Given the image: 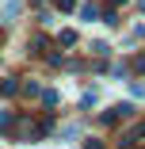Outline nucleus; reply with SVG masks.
<instances>
[{"label":"nucleus","instance_id":"nucleus-1","mask_svg":"<svg viewBox=\"0 0 145 149\" xmlns=\"http://www.w3.org/2000/svg\"><path fill=\"white\" fill-rule=\"evenodd\" d=\"M130 111H134V107H130V103H114V107H111V111H107V115H103V123H119V118H126V115H130Z\"/></svg>","mask_w":145,"mask_h":149},{"label":"nucleus","instance_id":"nucleus-2","mask_svg":"<svg viewBox=\"0 0 145 149\" xmlns=\"http://www.w3.org/2000/svg\"><path fill=\"white\" fill-rule=\"evenodd\" d=\"M12 126H15V115H12V111H0V130H4V134H8Z\"/></svg>","mask_w":145,"mask_h":149},{"label":"nucleus","instance_id":"nucleus-3","mask_svg":"<svg viewBox=\"0 0 145 149\" xmlns=\"http://www.w3.org/2000/svg\"><path fill=\"white\" fill-rule=\"evenodd\" d=\"M80 15H84V19H96L99 12H96V4H80Z\"/></svg>","mask_w":145,"mask_h":149},{"label":"nucleus","instance_id":"nucleus-4","mask_svg":"<svg viewBox=\"0 0 145 149\" xmlns=\"http://www.w3.org/2000/svg\"><path fill=\"white\" fill-rule=\"evenodd\" d=\"M38 92H42V88H38L35 80H27V84H23V96H38Z\"/></svg>","mask_w":145,"mask_h":149},{"label":"nucleus","instance_id":"nucleus-5","mask_svg":"<svg viewBox=\"0 0 145 149\" xmlns=\"http://www.w3.org/2000/svg\"><path fill=\"white\" fill-rule=\"evenodd\" d=\"M0 92H4V96H12V92H19V84H15V80H4V84H0Z\"/></svg>","mask_w":145,"mask_h":149},{"label":"nucleus","instance_id":"nucleus-6","mask_svg":"<svg viewBox=\"0 0 145 149\" xmlns=\"http://www.w3.org/2000/svg\"><path fill=\"white\" fill-rule=\"evenodd\" d=\"M76 42V31H61V46H73Z\"/></svg>","mask_w":145,"mask_h":149},{"label":"nucleus","instance_id":"nucleus-7","mask_svg":"<svg viewBox=\"0 0 145 149\" xmlns=\"http://www.w3.org/2000/svg\"><path fill=\"white\" fill-rule=\"evenodd\" d=\"M134 69H137V73L145 69V54H137V57H134Z\"/></svg>","mask_w":145,"mask_h":149},{"label":"nucleus","instance_id":"nucleus-8","mask_svg":"<svg viewBox=\"0 0 145 149\" xmlns=\"http://www.w3.org/2000/svg\"><path fill=\"white\" fill-rule=\"evenodd\" d=\"M84 149H103V145L99 141H84Z\"/></svg>","mask_w":145,"mask_h":149},{"label":"nucleus","instance_id":"nucleus-9","mask_svg":"<svg viewBox=\"0 0 145 149\" xmlns=\"http://www.w3.org/2000/svg\"><path fill=\"white\" fill-rule=\"evenodd\" d=\"M119 4H126V0H111V4H107V8H119Z\"/></svg>","mask_w":145,"mask_h":149},{"label":"nucleus","instance_id":"nucleus-10","mask_svg":"<svg viewBox=\"0 0 145 149\" xmlns=\"http://www.w3.org/2000/svg\"><path fill=\"white\" fill-rule=\"evenodd\" d=\"M0 38H4V35H0Z\"/></svg>","mask_w":145,"mask_h":149},{"label":"nucleus","instance_id":"nucleus-11","mask_svg":"<svg viewBox=\"0 0 145 149\" xmlns=\"http://www.w3.org/2000/svg\"><path fill=\"white\" fill-rule=\"evenodd\" d=\"M126 149H130V145H126Z\"/></svg>","mask_w":145,"mask_h":149}]
</instances>
